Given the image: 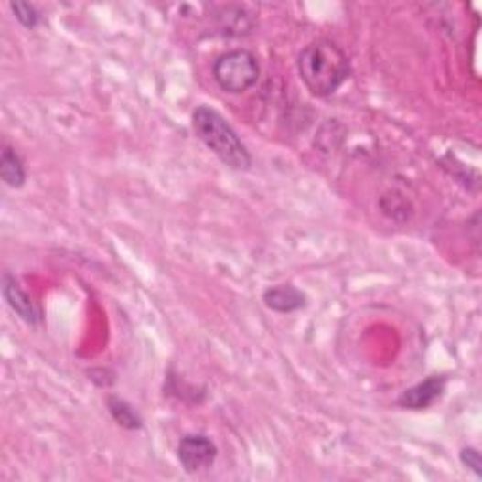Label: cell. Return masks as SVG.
<instances>
[{"instance_id":"cell-1","label":"cell","mask_w":482,"mask_h":482,"mask_svg":"<svg viewBox=\"0 0 482 482\" xmlns=\"http://www.w3.org/2000/svg\"><path fill=\"white\" fill-rule=\"evenodd\" d=\"M298 74L311 94L327 99L347 83L352 69L347 53L336 42L320 38L300 51Z\"/></svg>"},{"instance_id":"cell-2","label":"cell","mask_w":482,"mask_h":482,"mask_svg":"<svg viewBox=\"0 0 482 482\" xmlns=\"http://www.w3.org/2000/svg\"><path fill=\"white\" fill-rule=\"evenodd\" d=\"M192 128L198 140L232 170L245 172L251 168L252 158L232 124L217 110L209 106H198L192 112Z\"/></svg>"},{"instance_id":"cell-3","label":"cell","mask_w":482,"mask_h":482,"mask_svg":"<svg viewBox=\"0 0 482 482\" xmlns=\"http://www.w3.org/2000/svg\"><path fill=\"white\" fill-rule=\"evenodd\" d=\"M261 78V64L252 51L232 49L213 62V80L230 94H241L256 85Z\"/></svg>"},{"instance_id":"cell-4","label":"cell","mask_w":482,"mask_h":482,"mask_svg":"<svg viewBox=\"0 0 482 482\" xmlns=\"http://www.w3.org/2000/svg\"><path fill=\"white\" fill-rule=\"evenodd\" d=\"M177 460L187 473H198L217 460V445L204 434L185 435L177 445Z\"/></svg>"},{"instance_id":"cell-5","label":"cell","mask_w":482,"mask_h":482,"mask_svg":"<svg viewBox=\"0 0 482 482\" xmlns=\"http://www.w3.org/2000/svg\"><path fill=\"white\" fill-rule=\"evenodd\" d=\"M446 389V377L445 375H430L423 382H416L414 387L402 392L398 398V405L411 411H421L432 407Z\"/></svg>"},{"instance_id":"cell-6","label":"cell","mask_w":482,"mask_h":482,"mask_svg":"<svg viewBox=\"0 0 482 482\" xmlns=\"http://www.w3.org/2000/svg\"><path fill=\"white\" fill-rule=\"evenodd\" d=\"M3 296L6 304L19 315L27 325L37 327L40 323V311L37 309L32 298L19 286L17 279L12 277L8 272L3 275Z\"/></svg>"},{"instance_id":"cell-7","label":"cell","mask_w":482,"mask_h":482,"mask_svg":"<svg viewBox=\"0 0 482 482\" xmlns=\"http://www.w3.org/2000/svg\"><path fill=\"white\" fill-rule=\"evenodd\" d=\"M262 302L268 309L286 315V313H295L298 309H304L307 304V298L300 288L293 284H275V286L266 288L262 295Z\"/></svg>"},{"instance_id":"cell-8","label":"cell","mask_w":482,"mask_h":482,"mask_svg":"<svg viewBox=\"0 0 482 482\" xmlns=\"http://www.w3.org/2000/svg\"><path fill=\"white\" fill-rule=\"evenodd\" d=\"M0 177L12 188H21L27 181V172L21 156L12 147H5L0 155Z\"/></svg>"},{"instance_id":"cell-9","label":"cell","mask_w":482,"mask_h":482,"mask_svg":"<svg viewBox=\"0 0 482 482\" xmlns=\"http://www.w3.org/2000/svg\"><path fill=\"white\" fill-rule=\"evenodd\" d=\"M108 409H110V414L113 416V421L119 426H123L126 430H133V432L134 430H142V426H144L142 416L138 414V411L128 402L112 396L108 400Z\"/></svg>"},{"instance_id":"cell-10","label":"cell","mask_w":482,"mask_h":482,"mask_svg":"<svg viewBox=\"0 0 482 482\" xmlns=\"http://www.w3.org/2000/svg\"><path fill=\"white\" fill-rule=\"evenodd\" d=\"M10 8H12L16 19H17L23 27H27V28H35V27H38V23H40V14H38V10H37L35 6H32V5H28V3H12Z\"/></svg>"},{"instance_id":"cell-11","label":"cell","mask_w":482,"mask_h":482,"mask_svg":"<svg viewBox=\"0 0 482 482\" xmlns=\"http://www.w3.org/2000/svg\"><path fill=\"white\" fill-rule=\"evenodd\" d=\"M460 460H462V464H464L467 469H471L477 477L482 475V460H480V453L477 451V448H473V446H466V448H462Z\"/></svg>"}]
</instances>
